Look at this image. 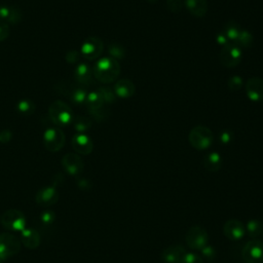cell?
Here are the masks:
<instances>
[{
	"mask_svg": "<svg viewBox=\"0 0 263 263\" xmlns=\"http://www.w3.org/2000/svg\"><path fill=\"white\" fill-rule=\"evenodd\" d=\"M94 76L102 83L115 81L121 73V66L113 58H103L96 63L94 67Z\"/></svg>",
	"mask_w": 263,
	"mask_h": 263,
	"instance_id": "cell-1",
	"label": "cell"
},
{
	"mask_svg": "<svg viewBox=\"0 0 263 263\" xmlns=\"http://www.w3.org/2000/svg\"><path fill=\"white\" fill-rule=\"evenodd\" d=\"M49 113L52 122L59 127H64L71 124L74 118L72 110L62 101H56L52 103L49 108Z\"/></svg>",
	"mask_w": 263,
	"mask_h": 263,
	"instance_id": "cell-2",
	"label": "cell"
},
{
	"mask_svg": "<svg viewBox=\"0 0 263 263\" xmlns=\"http://www.w3.org/2000/svg\"><path fill=\"white\" fill-rule=\"evenodd\" d=\"M0 223L8 230L23 231L26 227V217L22 211L11 209L2 215Z\"/></svg>",
	"mask_w": 263,
	"mask_h": 263,
	"instance_id": "cell-3",
	"label": "cell"
},
{
	"mask_svg": "<svg viewBox=\"0 0 263 263\" xmlns=\"http://www.w3.org/2000/svg\"><path fill=\"white\" fill-rule=\"evenodd\" d=\"M213 133L206 127H196L189 133V142L198 150L208 149L213 143Z\"/></svg>",
	"mask_w": 263,
	"mask_h": 263,
	"instance_id": "cell-4",
	"label": "cell"
},
{
	"mask_svg": "<svg viewBox=\"0 0 263 263\" xmlns=\"http://www.w3.org/2000/svg\"><path fill=\"white\" fill-rule=\"evenodd\" d=\"M187 246L195 251H201L208 245L209 235L206 229L202 226L191 227L185 235Z\"/></svg>",
	"mask_w": 263,
	"mask_h": 263,
	"instance_id": "cell-5",
	"label": "cell"
},
{
	"mask_svg": "<svg viewBox=\"0 0 263 263\" xmlns=\"http://www.w3.org/2000/svg\"><path fill=\"white\" fill-rule=\"evenodd\" d=\"M20 250L21 242L15 235L9 232L0 234V260L4 261L17 255Z\"/></svg>",
	"mask_w": 263,
	"mask_h": 263,
	"instance_id": "cell-6",
	"label": "cell"
},
{
	"mask_svg": "<svg viewBox=\"0 0 263 263\" xmlns=\"http://www.w3.org/2000/svg\"><path fill=\"white\" fill-rule=\"evenodd\" d=\"M43 143L45 148L51 152L59 151L65 143V135L59 128H51L44 133Z\"/></svg>",
	"mask_w": 263,
	"mask_h": 263,
	"instance_id": "cell-7",
	"label": "cell"
},
{
	"mask_svg": "<svg viewBox=\"0 0 263 263\" xmlns=\"http://www.w3.org/2000/svg\"><path fill=\"white\" fill-rule=\"evenodd\" d=\"M242 257L246 263H263V243L259 240L249 241L243 248Z\"/></svg>",
	"mask_w": 263,
	"mask_h": 263,
	"instance_id": "cell-8",
	"label": "cell"
},
{
	"mask_svg": "<svg viewBox=\"0 0 263 263\" xmlns=\"http://www.w3.org/2000/svg\"><path fill=\"white\" fill-rule=\"evenodd\" d=\"M242 51L241 47L233 44H227L223 46L220 53V62L224 67L233 68L241 63Z\"/></svg>",
	"mask_w": 263,
	"mask_h": 263,
	"instance_id": "cell-9",
	"label": "cell"
},
{
	"mask_svg": "<svg viewBox=\"0 0 263 263\" xmlns=\"http://www.w3.org/2000/svg\"><path fill=\"white\" fill-rule=\"evenodd\" d=\"M104 44L98 37H89L81 46V55L89 61L99 58L103 52Z\"/></svg>",
	"mask_w": 263,
	"mask_h": 263,
	"instance_id": "cell-10",
	"label": "cell"
},
{
	"mask_svg": "<svg viewBox=\"0 0 263 263\" xmlns=\"http://www.w3.org/2000/svg\"><path fill=\"white\" fill-rule=\"evenodd\" d=\"M59 200V193L55 186H46L41 188L36 194V204L42 207H50L55 205Z\"/></svg>",
	"mask_w": 263,
	"mask_h": 263,
	"instance_id": "cell-11",
	"label": "cell"
},
{
	"mask_svg": "<svg viewBox=\"0 0 263 263\" xmlns=\"http://www.w3.org/2000/svg\"><path fill=\"white\" fill-rule=\"evenodd\" d=\"M224 235L230 241H240L246 233L244 224L237 219H230L223 226Z\"/></svg>",
	"mask_w": 263,
	"mask_h": 263,
	"instance_id": "cell-12",
	"label": "cell"
},
{
	"mask_svg": "<svg viewBox=\"0 0 263 263\" xmlns=\"http://www.w3.org/2000/svg\"><path fill=\"white\" fill-rule=\"evenodd\" d=\"M59 87H62L63 90H60L62 94L65 96H68L70 100L75 104H83L86 101L87 93L84 87L81 85H73V84H64Z\"/></svg>",
	"mask_w": 263,
	"mask_h": 263,
	"instance_id": "cell-13",
	"label": "cell"
},
{
	"mask_svg": "<svg viewBox=\"0 0 263 263\" xmlns=\"http://www.w3.org/2000/svg\"><path fill=\"white\" fill-rule=\"evenodd\" d=\"M62 164L65 171L72 176H77L83 171V161L75 153L66 154L62 159Z\"/></svg>",
	"mask_w": 263,
	"mask_h": 263,
	"instance_id": "cell-14",
	"label": "cell"
},
{
	"mask_svg": "<svg viewBox=\"0 0 263 263\" xmlns=\"http://www.w3.org/2000/svg\"><path fill=\"white\" fill-rule=\"evenodd\" d=\"M248 98L253 102L263 101V79L258 77L250 78L246 84Z\"/></svg>",
	"mask_w": 263,
	"mask_h": 263,
	"instance_id": "cell-15",
	"label": "cell"
},
{
	"mask_svg": "<svg viewBox=\"0 0 263 263\" xmlns=\"http://www.w3.org/2000/svg\"><path fill=\"white\" fill-rule=\"evenodd\" d=\"M186 254L185 249L180 245L170 246L161 252V259L165 263H181Z\"/></svg>",
	"mask_w": 263,
	"mask_h": 263,
	"instance_id": "cell-16",
	"label": "cell"
},
{
	"mask_svg": "<svg viewBox=\"0 0 263 263\" xmlns=\"http://www.w3.org/2000/svg\"><path fill=\"white\" fill-rule=\"evenodd\" d=\"M72 146L80 154H90L93 151V141L84 134H77L72 138Z\"/></svg>",
	"mask_w": 263,
	"mask_h": 263,
	"instance_id": "cell-17",
	"label": "cell"
},
{
	"mask_svg": "<svg viewBox=\"0 0 263 263\" xmlns=\"http://www.w3.org/2000/svg\"><path fill=\"white\" fill-rule=\"evenodd\" d=\"M0 20L7 24H17L22 20L21 11L13 6L0 7Z\"/></svg>",
	"mask_w": 263,
	"mask_h": 263,
	"instance_id": "cell-18",
	"label": "cell"
},
{
	"mask_svg": "<svg viewBox=\"0 0 263 263\" xmlns=\"http://www.w3.org/2000/svg\"><path fill=\"white\" fill-rule=\"evenodd\" d=\"M22 243L28 249H36L40 245V235L39 233L31 228H25L21 234Z\"/></svg>",
	"mask_w": 263,
	"mask_h": 263,
	"instance_id": "cell-19",
	"label": "cell"
},
{
	"mask_svg": "<svg viewBox=\"0 0 263 263\" xmlns=\"http://www.w3.org/2000/svg\"><path fill=\"white\" fill-rule=\"evenodd\" d=\"M135 84L130 79H121L114 86V93L119 98H130L135 94Z\"/></svg>",
	"mask_w": 263,
	"mask_h": 263,
	"instance_id": "cell-20",
	"label": "cell"
},
{
	"mask_svg": "<svg viewBox=\"0 0 263 263\" xmlns=\"http://www.w3.org/2000/svg\"><path fill=\"white\" fill-rule=\"evenodd\" d=\"M92 75L93 71L91 67L85 63L79 64L74 71V77L76 81L81 85H89L92 82Z\"/></svg>",
	"mask_w": 263,
	"mask_h": 263,
	"instance_id": "cell-21",
	"label": "cell"
},
{
	"mask_svg": "<svg viewBox=\"0 0 263 263\" xmlns=\"http://www.w3.org/2000/svg\"><path fill=\"white\" fill-rule=\"evenodd\" d=\"M185 6L189 13L196 17H204L208 11L207 0H185Z\"/></svg>",
	"mask_w": 263,
	"mask_h": 263,
	"instance_id": "cell-22",
	"label": "cell"
},
{
	"mask_svg": "<svg viewBox=\"0 0 263 263\" xmlns=\"http://www.w3.org/2000/svg\"><path fill=\"white\" fill-rule=\"evenodd\" d=\"M204 166L207 171L215 173L221 169L222 166V158L219 153L211 152L206 155L204 158Z\"/></svg>",
	"mask_w": 263,
	"mask_h": 263,
	"instance_id": "cell-23",
	"label": "cell"
},
{
	"mask_svg": "<svg viewBox=\"0 0 263 263\" xmlns=\"http://www.w3.org/2000/svg\"><path fill=\"white\" fill-rule=\"evenodd\" d=\"M85 103L89 107L90 112H92V111H95V110L103 107L104 100L102 98L101 94L99 93V91H97V92H92V93L87 94Z\"/></svg>",
	"mask_w": 263,
	"mask_h": 263,
	"instance_id": "cell-24",
	"label": "cell"
},
{
	"mask_svg": "<svg viewBox=\"0 0 263 263\" xmlns=\"http://www.w3.org/2000/svg\"><path fill=\"white\" fill-rule=\"evenodd\" d=\"M73 127L77 132H85L92 127V122L85 116H74L72 121Z\"/></svg>",
	"mask_w": 263,
	"mask_h": 263,
	"instance_id": "cell-25",
	"label": "cell"
},
{
	"mask_svg": "<svg viewBox=\"0 0 263 263\" xmlns=\"http://www.w3.org/2000/svg\"><path fill=\"white\" fill-rule=\"evenodd\" d=\"M241 31H242V30H241L240 26H238L235 22L231 21V22H228V23L226 24L225 30H224L223 32L225 33V35L227 36V38H228L229 40H234V41H235L236 38L238 37V35H240Z\"/></svg>",
	"mask_w": 263,
	"mask_h": 263,
	"instance_id": "cell-26",
	"label": "cell"
},
{
	"mask_svg": "<svg viewBox=\"0 0 263 263\" xmlns=\"http://www.w3.org/2000/svg\"><path fill=\"white\" fill-rule=\"evenodd\" d=\"M246 230L251 237H257L263 231V224L259 220H250L247 223V229Z\"/></svg>",
	"mask_w": 263,
	"mask_h": 263,
	"instance_id": "cell-27",
	"label": "cell"
},
{
	"mask_svg": "<svg viewBox=\"0 0 263 263\" xmlns=\"http://www.w3.org/2000/svg\"><path fill=\"white\" fill-rule=\"evenodd\" d=\"M235 41L238 47H249L253 43V36L249 31L242 30Z\"/></svg>",
	"mask_w": 263,
	"mask_h": 263,
	"instance_id": "cell-28",
	"label": "cell"
},
{
	"mask_svg": "<svg viewBox=\"0 0 263 263\" xmlns=\"http://www.w3.org/2000/svg\"><path fill=\"white\" fill-rule=\"evenodd\" d=\"M17 109L20 113L24 115H30L34 112L35 110V105L32 101L30 100H22L18 103Z\"/></svg>",
	"mask_w": 263,
	"mask_h": 263,
	"instance_id": "cell-29",
	"label": "cell"
},
{
	"mask_svg": "<svg viewBox=\"0 0 263 263\" xmlns=\"http://www.w3.org/2000/svg\"><path fill=\"white\" fill-rule=\"evenodd\" d=\"M109 54L113 59H123L125 57V50L121 44H111L109 46Z\"/></svg>",
	"mask_w": 263,
	"mask_h": 263,
	"instance_id": "cell-30",
	"label": "cell"
},
{
	"mask_svg": "<svg viewBox=\"0 0 263 263\" xmlns=\"http://www.w3.org/2000/svg\"><path fill=\"white\" fill-rule=\"evenodd\" d=\"M98 91L101 94L104 102H106V103L114 102V100H115V93L111 89L105 86V87H100Z\"/></svg>",
	"mask_w": 263,
	"mask_h": 263,
	"instance_id": "cell-31",
	"label": "cell"
},
{
	"mask_svg": "<svg viewBox=\"0 0 263 263\" xmlns=\"http://www.w3.org/2000/svg\"><path fill=\"white\" fill-rule=\"evenodd\" d=\"M202 252V258L207 260V261H213L215 259V257H216V250L214 249L213 246H209L207 245L205 248H203L201 250Z\"/></svg>",
	"mask_w": 263,
	"mask_h": 263,
	"instance_id": "cell-32",
	"label": "cell"
},
{
	"mask_svg": "<svg viewBox=\"0 0 263 263\" xmlns=\"http://www.w3.org/2000/svg\"><path fill=\"white\" fill-rule=\"evenodd\" d=\"M181 263H204V259L197 253H186Z\"/></svg>",
	"mask_w": 263,
	"mask_h": 263,
	"instance_id": "cell-33",
	"label": "cell"
},
{
	"mask_svg": "<svg viewBox=\"0 0 263 263\" xmlns=\"http://www.w3.org/2000/svg\"><path fill=\"white\" fill-rule=\"evenodd\" d=\"M40 219L44 224H52L56 219V215L53 211H45L41 214Z\"/></svg>",
	"mask_w": 263,
	"mask_h": 263,
	"instance_id": "cell-34",
	"label": "cell"
},
{
	"mask_svg": "<svg viewBox=\"0 0 263 263\" xmlns=\"http://www.w3.org/2000/svg\"><path fill=\"white\" fill-rule=\"evenodd\" d=\"M242 79L241 77H238V76H232L230 78V80L228 81V86L230 90L232 91H238L241 87H242Z\"/></svg>",
	"mask_w": 263,
	"mask_h": 263,
	"instance_id": "cell-35",
	"label": "cell"
},
{
	"mask_svg": "<svg viewBox=\"0 0 263 263\" xmlns=\"http://www.w3.org/2000/svg\"><path fill=\"white\" fill-rule=\"evenodd\" d=\"M182 0H168V7L173 13H179L182 9Z\"/></svg>",
	"mask_w": 263,
	"mask_h": 263,
	"instance_id": "cell-36",
	"label": "cell"
},
{
	"mask_svg": "<svg viewBox=\"0 0 263 263\" xmlns=\"http://www.w3.org/2000/svg\"><path fill=\"white\" fill-rule=\"evenodd\" d=\"M10 34V29L9 25L7 23H4L0 21V41H4L9 37Z\"/></svg>",
	"mask_w": 263,
	"mask_h": 263,
	"instance_id": "cell-37",
	"label": "cell"
},
{
	"mask_svg": "<svg viewBox=\"0 0 263 263\" xmlns=\"http://www.w3.org/2000/svg\"><path fill=\"white\" fill-rule=\"evenodd\" d=\"M66 60L69 63H76L79 60V54L76 51H72V52H69L66 56Z\"/></svg>",
	"mask_w": 263,
	"mask_h": 263,
	"instance_id": "cell-38",
	"label": "cell"
},
{
	"mask_svg": "<svg viewBox=\"0 0 263 263\" xmlns=\"http://www.w3.org/2000/svg\"><path fill=\"white\" fill-rule=\"evenodd\" d=\"M12 139V133L9 130H5L0 133V142L2 143H8Z\"/></svg>",
	"mask_w": 263,
	"mask_h": 263,
	"instance_id": "cell-39",
	"label": "cell"
},
{
	"mask_svg": "<svg viewBox=\"0 0 263 263\" xmlns=\"http://www.w3.org/2000/svg\"><path fill=\"white\" fill-rule=\"evenodd\" d=\"M231 139H232V135L229 134L227 131H224L220 134V140L223 144H227V143L231 141Z\"/></svg>",
	"mask_w": 263,
	"mask_h": 263,
	"instance_id": "cell-40",
	"label": "cell"
},
{
	"mask_svg": "<svg viewBox=\"0 0 263 263\" xmlns=\"http://www.w3.org/2000/svg\"><path fill=\"white\" fill-rule=\"evenodd\" d=\"M217 41H218V42H219L221 45H223V46H225V45L229 44V43H228L229 39L227 38V36L225 35V33H224V32H222V33L218 34V36H217Z\"/></svg>",
	"mask_w": 263,
	"mask_h": 263,
	"instance_id": "cell-41",
	"label": "cell"
},
{
	"mask_svg": "<svg viewBox=\"0 0 263 263\" xmlns=\"http://www.w3.org/2000/svg\"><path fill=\"white\" fill-rule=\"evenodd\" d=\"M78 186L81 189H90L91 188V183L87 180H79L78 181Z\"/></svg>",
	"mask_w": 263,
	"mask_h": 263,
	"instance_id": "cell-42",
	"label": "cell"
},
{
	"mask_svg": "<svg viewBox=\"0 0 263 263\" xmlns=\"http://www.w3.org/2000/svg\"><path fill=\"white\" fill-rule=\"evenodd\" d=\"M0 263H3V260H0Z\"/></svg>",
	"mask_w": 263,
	"mask_h": 263,
	"instance_id": "cell-43",
	"label": "cell"
}]
</instances>
